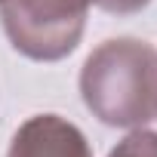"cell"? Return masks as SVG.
<instances>
[{
	"instance_id": "cell-2",
	"label": "cell",
	"mask_w": 157,
	"mask_h": 157,
	"mask_svg": "<svg viewBox=\"0 0 157 157\" xmlns=\"http://www.w3.org/2000/svg\"><path fill=\"white\" fill-rule=\"evenodd\" d=\"M93 0H0L10 43L34 62H59L77 49Z\"/></svg>"
},
{
	"instance_id": "cell-5",
	"label": "cell",
	"mask_w": 157,
	"mask_h": 157,
	"mask_svg": "<svg viewBox=\"0 0 157 157\" xmlns=\"http://www.w3.org/2000/svg\"><path fill=\"white\" fill-rule=\"evenodd\" d=\"M93 3L111 16H132V13H142L151 0H93Z\"/></svg>"
},
{
	"instance_id": "cell-1",
	"label": "cell",
	"mask_w": 157,
	"mask_h": 157,
	"mask_svg": "<svg viewBox=\"0 0 157 157\" xmlns=\"http://www.w3.org/2000/svg\"><path fill=\"white\" fill-rule=\"evenodd\" d=\"M80 96L105 126H145L157 108V49L139 37L99 43L83 62Z\"/></svg>"
},
{
	"instance_id": "cell-4",
	"label": "cell",
	"mask_w": 157,
	"mask_h": 157,
	"mask_svg": "<svg viewBox=\"0 0 157 157\" xmlns=\"http://www.w3.org/2000/svg\"><path fill=\"white\" fill-rule=\"evenodd\" d=\"M108 157H157V132L136 126L123 142H117V148H111Z\"/></svg>"
},
{
	"instance_id": "cell-3",
	"label": "cell",
	"mask_w": 157,
	"mask_h": 157,
	"mask_svg": "<svg viewBox=\"0 0 157 157\" xmlns=\"http://www.w3.org/2000/svg\"><path fill=\"white\" fill-rule=\"evenodd\" d=\"M6 157H93V148L71 120L34 114L16 129Z\"/></svg>"
},
{
	"instance_id": "cell-6",
	"label": "cell",
	"mask_w": 157,
	"mask_h": 157,
	"mask_svg": "<svg viewBox=\"0 0 157 157\" xmlns=\"http://www.w3.org/2000/svg\"><path fill=\"white\" fill-rule=\"evenodd\" d=\"M154 117H157V108H154Z\"/></svg>"
}]
</instances>
